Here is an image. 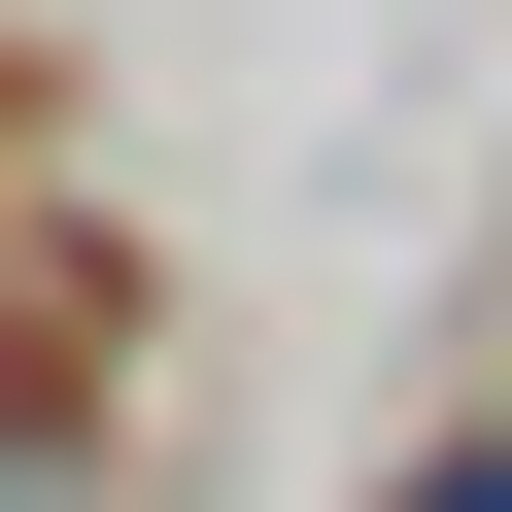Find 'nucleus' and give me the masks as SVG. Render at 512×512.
I'll return each instance as SVG.
<instances>
[{
	"mask_svg": "<svg viewBox=\"0 0 512 512\" xmlns=\"http://www.w3.org/2000/svg\"><path fill=\"white\" fill-rule=\"evenodd\" d=\"M410 512H512V444H444V478H410Z\"/></svg>",
	"mask_w": 512,
	"mask_h": 512,
	"instance_id": "f257e3e1",
	"label": "nucleus"
}]
</instances>
